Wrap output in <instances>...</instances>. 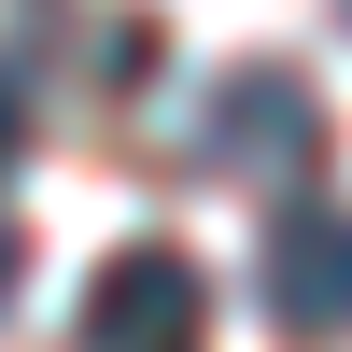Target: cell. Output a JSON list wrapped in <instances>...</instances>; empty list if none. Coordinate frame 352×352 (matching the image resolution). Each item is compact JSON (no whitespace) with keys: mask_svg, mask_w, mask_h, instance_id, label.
<instances>
[{"mask_svg":"<svg viewBox=\"0 0 352 352\" xmlns=\"http://www.w3.org/2000/svg\"><path fill=\"white\" fill-rule=\"evenodd\" d=\"M197 141H212V169H240V184H282L296 197L310 184V155H324V99H310L296 71H226L212 85V113H197Z\"/></svg>","mask_w":352,"mask_h":352,"instance_id":"cell-1","label":"cell"},{"mask_svg":"<svg viewBox=\"0 0 352 352\" xmlns=\"http://www.w3.org/2000/svg\"><path fill=\"white\" fill-rule=\"evenodd\" d=\"M197 324H212V282L169 240H127L85 282V352H197Z\"/></svg>","mask_w":352,"mask_h":352,"instance_id":"cell-2","label":"cell"},{"mask_svg":"<svg viewBox=\"0 0 352 352\" xmlns=\"http://www.w3.org/2000/svg\"><path fill=\"white\" fill-rule=\"evenodd\" d=\"M268 324L282 338H352V212L338 197H296V212L268 226Z\"/></svg>","mask_w":352,"mask_h":352,"instance_id":"cell-3","label":"cell"},{"mask_svg":"<svg viewBox=\"0 0 352 352\" xmlns=\"http://www.w3.org/2000/svg\"><path fill=\"white\" fill-rule=\"evenodd\" d=\"M99 85H113V99L155 85V14H113V28H99Z\"/></svg>","mask_w":352,"mask_h":352,"instance_id":"cell-4","label":"cell"},{"mask_svg":"<svg viewBox=\"0 0 352 352\" xmlns=\"http://www.w3.org/2000/svg\"><path fill=\"white\" fill-rule=\"evenodd\" d=\"M14 155H28V71L0 56V169H14Z\"/></svg>","mask_w":352,"mask_h":352,"instance_id":"cell-5","label":"cell"},{"mask_svg":"<svg viewBox=\"0 0 352 352\" xmlns=\"http://www.w3.org/2000/svg\"><path fill=\"white\" fill-rule=\"evenodd\" d=\"M14 268H28V254H14V226H0V310H14Z\"/></svg>","mask_w":352,"mask_h":352,"instance_id":"cell-6","label":"cell"},{"mask_svg":"<svg viewBox=\"0 0 352 352\" xmlns=\"http://www.w3.org/2000/svg\"><path fill=\"white\" fill-rule=\"evenodd\" d=\"M338 28H352V0H338Z\"/></svg>","mask_w":352,"mask_h":352,"instance_id":"cell-7","label":"cell"}]
</instances>
